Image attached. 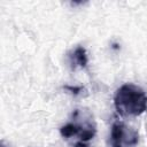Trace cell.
I'll return each mask as SVG.
<instances>
[{
    "label": "cell",
    "mask_w": 147,
    "mask_h": 147,
    "mask_svg": "<svg viewBox=\"0 0 147 147\" xmlns=\"http://www.w3.org/2000/svg\"><path fill=\"white\" fill-rule=\"evenodd\" d=\"M70 63L72 68L75 69L76 67L79 68H85L87 64V54L84 47L78 46L77 48L74 49V52L70 55Z\"/></svg>",
    "instance_id": "cell-3"
},
{
    "label": "cell",
    "mask_w": 147,
    "mask_h": 147,
    "mask_svg": "<svg viewBox=\"0 0 147 147\" xmlns=\"http://www.w3.org/2000/svg\"><path fill=\"white\" fill-rule=\"evenodd\" d=\"M0 147H9V146H7V145H6L3 141H1V144H0Z\"/></svg>",
    "instance_id": "cell-6"
},
{
    "label": "cell",
    "mask_w": 147,
    "mask_h": 147,
    "mask_svg": "<svg viewBox=\"0 0 147 147\" xmlns=\"http://www.w3.org/2000/svg\"><path fill=\"white\" fill-rule=\"evenodd\" d=\"M114 105L123 116H139L147 110V95L139 86L124 84L116 91Z\"/></svg>",
    "instance_id": "cell-1"
},
{
    "label": "cell",
    "mask_w": 147,
    "mask_h": 147,
    "mask_svg": "<svg viewBox=\"0 0 147 147\" xmlns=\"http://www.w3.org/2000/svg\"><path fill=\"white\" fill-rule=\"evenodd\" d=\"M74 147H87V145H86L84 141H80V142H77Z\"/></svg>",
    "instance_id": "cell-5"
},
{
    "label": "cell",
    "mask_w": 147,
    "mask_h": 147,
    "mask_svg": "<svg viewBox=\"0 0 147 147\" xmlns=\"http://www.w3.org/2000/svg\"><path fill=\"white\" fill-rule=\"evenodd\" d=\"M138 132L122 122H115L111 126V147H134L138 144Z\"/></svg>",
    "instance_id": "cell-2"
},
{
    "label": "cell",
    "mask_w": 147,
    "mask_h": 147,
    "mask_svg": "<svg viewBox=\"0 0 147 147\" xmlns=\"http://www.w3.org/2000/svg\"><path fill=\"white\" fill-rule=\"evenodd\" d=\"M65 90H68V91H70V93H72V94H79L80 92H82V87L80 86H69V85H67L65 87H64Z\"/></svg>",
    "instance_id": "cell-4"
}]
</instances>
